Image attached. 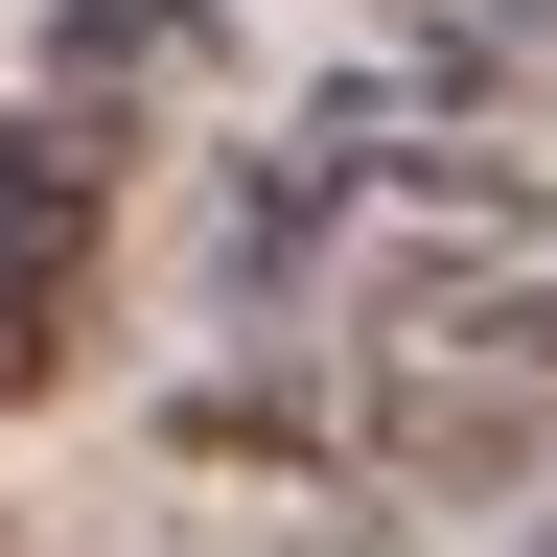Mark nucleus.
Segmentation results:
<instances>
[{
  "label": "nucleus",
  "instance_id": "nucleus-1",
  "mask_svg": "<svg viewBox=\"0 0 557 557\" xmlns=\"http://www.w3.org/2000/svg\"><path fill=\"white\" fill-rule=\"evenodd\" d=\"M325 465L418 487V511L557 465V278H395L325 372Z\"/></svg>",
  "mask_w": 557,
  "mask_h": 557
},
{
  "label": "nucleus",
  "instance_id": "nucleus-2",
  "mask_svg": "<svg viewBox=\"0 0 557 557\" xmlns=\"http://www.w3.org/2000/svg\"><path fill=\"white\" fill-rule=\"evenodd\" d=\"M94 256H116V116L24 94L0 116V418L94 348Z\"/></svg>",
  "mask_w": 557,
  "mask_h": 557
},
{
  "label": "nucleus",
  "instance_id": "nucleus-3",
  "mask_svg": "<svg viewBox=\"0 0 557 557\" xmlns=\"http://www.w3.org/2000/svg\"><path fill=\"white\" fill-rule=\"evenodd\" d=\"M47 94L139 139L163 94H233V24H209V0H47Z\"/></svg>",
  "mask_w": 557,
  "mask_h": 557
},
{
  "label": "nucleus",
  "instance_id": "nucleus-4",
  "mask_svg": "<svg viewBox=\"0 0 557 557\" xmlns=\"http://www.w3.org/2000/svg\"><path fill=\"white\" fill-rule=\"evenodd\" d=\"M534 557H557V534H534Z\"/></svg>",
  "mask_w": 557,
  "mask_h": 557
}]
</instances>
